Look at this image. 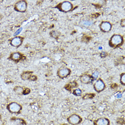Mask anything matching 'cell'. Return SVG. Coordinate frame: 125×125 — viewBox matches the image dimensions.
<instances>
[{
  "label": "cell",
  "instance_id": "5",
  "mask_svg": "<svg viewBox=\"0 0 125 125\" xmlns=\"http://www.w3.org/2000/svg\"><path fill=\"white\" fill-rule=\"evenodd\" d=\"M15 9L18 11L24 12L26 9V3L25 1H20L15 5Z\"/></svg>",
  "mask_w": 125,
  "mask_h": 125
},
{
  "label": "cell",
  "instance_id": "8",
  "mask_svg": "<svg viewBox=\"0 0 125 125\" xmlns=\"http://www.w3.org/2000/svg\"><path fill=\"white\" fill-rule=\"evenodd\" d=\"M60 8L63 11L68 12L72 9V5L70 2L68 1H65L61 4Z\"/></svg>",
  "mask_w": 125,
  "mask_h": 125
},
{
  "label": "cell",
  "instance_id": "6",
  "mask_svg": "<svg viewBox=\"0 0 125 125\" xmlns=\"http://www.w3.org/2000/svg\"><path fill=\"white\" fill-rule=\"evenodd\" d=\"M70 73V70L67 68L63 67L60 69L58 71V76L61 78H65L68 76Z\"/></svg>",
  "mask_w": 125,
  "mask_h": 125
},
{
  "label": "cell",
  "instance_id": "9",
  "mask_svg": "<svg viewBox=\"0 0 125 125\" xmlns=\"http://www.w3.org/2000/svg\"><path fill=\"white\" fill-rule=\"evenodd\" d=\"M22 42V40L20 37H16L14 38L11 41V44L14 46H18Z\"/></svg>",
  "mask_w": 125,
  "mask_h": 125
},
{
  "label": "cell",
  "instance_id": "1",
  "mask_svg": "<svg viewBox=\"0 0 125 125\" xmlns=\"http://www.w3.org/2000/svg\"><path fill=\"white\" fill-rule=\"evenodd\" d=\"M7 110L11 114H19L22 109V106L17 102H12L7 105Z\"/></svg>",
  "mask_w": 125,
  "mask_h": 125
},
{
  "label": "cell",
  "instance_id": "15",
  "mask_svg": "<svg viewBox=\"0 0 125 125\" xmlns=\"http://www.w3.org/2000/svg\"><path fill=\"white\" fill-rule=\"evenodd\" d=\"M74 93L75 95L79 96V95H81V94H82V91L80 89H76L74 91Z\"/></svg>",
  "mask_w": 125,
  "mask_h": 125
},
{
  "label": "cell",
  "instance_id": "11",
  "mask_svg": "<svg viewBox=\"0 0 125 125\" xmlns=\"http://www.w3.org/2000/svg\"><path fill=\"white\" fill-rule=\"evenodd\" d=\"M92 77L87 75H84L82 76L80 78L81 82L84 84H88L92 81Z\"/></svg>",
  "mask_w": 125,
  "mask_h": 125
},
{
  "label": "cell",
  "instance_id": "10",
  "mask_svg": "<svg viewBox=\"0 0 125 125\" xmlns=\"http://www.w3.org/2000/svg\"><path fill=\"white\" fill-rule=\"evenodd\" d=\"M111 25L110 23L107 22H103L101 25V28L102 30L104 31H108L111 28Z\"/></svg>",
  "mask_w": 125,
  "mask_h": 125
},
{
  "label": "cell",
  "instance_id": "17",
  "mask_svg": "<svg viewBox=\"0 0 125 125\" xmlns=\"http://www.w3.org/2000/svg\"><path fill=\"white\" fill-rule=\"evenodd\" d=\"M99 73H98L97 72H95V73H94L93 74H92V78H93L94 80H95L97 78L98 76V74Z\"/></svg>",
  "mask_w": 125,
  "mask_h": 125
},
{
  "label": "cell",
  "instance_id": "7",
  "mask_svg": "<svg viewBox=\"0 0 125 125\" xmlns=\"http://www.w3.org/2000/svg\"><path fill=\"white\" fill-rule=\"evenodd\" d=\"M94 125H109L110 121L108 119L103 117L100 118L94 122Z\"/></svg>",
  "mask_w": 125,
  "mask_h": 125
},
{
  "label": "cell",
  "instance_id": "4",
  "mask_svg": "<svg viewBox=\"0 0 125 125\" xmlns=\"http://www.w3.org/2000/svg\"><path fill=\"white\" fill-rule=\"evenodd\" d=\"M122 42V36L115 35L112 36L110 41V44L113 46H117L120 45Z\"/></svg>",
  "mask_w": 125,
  "mask_h": 125
},
{
  "label": "cell",
  "instance_id": "20",
  "mask_svg": "<svg viewBox=\"0 0 125 125\" xmlns=\"http://www.w3.org/2000/svg\"><path fill=\"white\" fill-rule=\"evenodd\" d=\"M1 115H0V120H1Z\"/></svg>",
  "mask_w": 125,
  "mask_h": 125
},
{
  "label": "cell",
  "instance_id": "3",
  "mask_svg": "<svg viewBox=\"0 0 125 125\" xmlns=\"http://www.w3.org/2000/svg\"><path fill=\"white\" fill-rule=\"evenodd\" d=\"M105 87V83L101 79H99L95 83L94 88L95 91L100 92L102 91Z\"/></svg>",
  "mask_w": 125,
  "mask_h": 125
},
{
  "label": "cell",
  "instance_id": "12",
  "mask_svg": "<svg viewBox=\"0 0 125 125\" xmlns=\"http://www.w3.org/2000/svg\"><path fill=\"white\" fill-rule=\"evenodd\" d=\"M11 59L14 61H18L21 59V55L20 53L18 52L14 53L10 56Z\"/></svg>",
  "mask_w": 125,
  "mask_h": 125
},
{
  "label": "cell",
  "instance_id": "19",
  "mask_svg": "<svg viewBox=\"0 0 125 125\" xmlns=\"http://www.w3.org/2000/svg\"><path fill=\"white\" fill-rule=\"evenodd\" d=\"M84 24L86 26H90L92 24V23L90 21H85L84 22Z\"/></svg>",
  "mask_w": 125,
  "mask_h": 125
},
{
  "label": "cell",
  "instance_id": "2",
  "mask_svg": "<svg viewBox=\"0 0 125 125\" xmlns=\"http://www.w3.org/2000/svg\"><path fill=\"white\" fill-rule=\"evenodd\" d=\"M67 120L69 123L72 125H78L82 121L81 117L77 114H73L69 116Z\"/></svg>",
  "mask_w": 125,
  "mask_h": 125
},
{
  "label": "cell",
  "instance_id": "14",
  "mask_svg": "<svg viewBox=\"0 0 125 125\" xmlns=\"http://www.w3.org/2000/svg\"><path fill=\"white\" fill-rule=\"evenodd\" d=\"M31 76V74L30 73L25 72L23 73V74L21 75V79H23L24 80H26L30 78Z\"/></svg>",
  "mask_w": 125,
  "mask_h": 125
},
{
  "label": "cell",
  "instance_id": "13",
  "mask_svg": "<svg viewBox=\"0 0 125 125\" xmlns=\"http://www.w3.org/2000/svg\"><path fill=\"white\" fill-rule=\"evenodd\" d=\"M14 92H16L17 94L18 95L22 94L24 92V89L23 88L20 87V86H17L15 88H14Z\"/></svg>",
  "mask_w": 125,
  "mask_h": 125
},
{
  "label": "cell",
  "instance_id": "18",
  "mask_svg": "<svg viewBox=\"0 0 125 125\" xmlns=\"http://www.w3.org/2000/svg\"><path fill=\"white\" fill-rule=\"evenodd\" d=\"M22 30V28H21L19 29H18L16 31V32L15 33V34H14V36H17V35H18L19 34H20V32H21V31Z\"/></svg>",
  "mask_w": 125,
  "mask_h": 125
},
{
  "label": "cell",
  "instance_id": "16",
  "mask_svg": "<svg viewBox=\"0 0 125 125\" xmlns=\"http://www.w3.org/2000/svg\"><path fill=\"white\" fill-rule=\"evenodd\" d=\"M121 82L123 85H125V74H122L121 76Z\"/></svg>",
  "mask_w": 125,
  "mask_h": 125
}]
</instances>
